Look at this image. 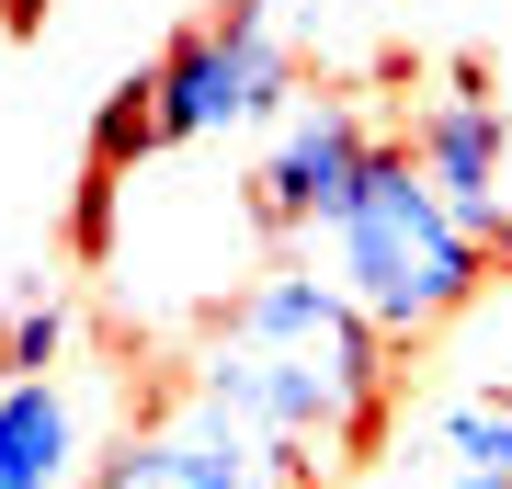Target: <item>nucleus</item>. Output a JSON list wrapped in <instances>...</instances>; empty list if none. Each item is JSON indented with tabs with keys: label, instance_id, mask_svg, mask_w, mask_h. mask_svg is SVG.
<instances>
[{
	"label": "nucleus",
	"instance_id": "39448f33",
	"mask_svg": "<svg viewBox=\"0 0 512 489\" xmlns=\"http://www.w3.org/2000/svg\"><path fill=\"white\" fill-rule=\"evenodd\" d=\"M387 126L365 114V91H296V103L274 114V137H262L251 182H239V217H251L262 239H285V251H308V239L342 217V194L365 182V148Z\"/></svg>",
	"mask_w": 512,
	"mask_h": 489
},
{
	"label": "nucleus",
	"instance_id": "9d476101",
	"mask_svg": "<svg viewBox=\"0 0 512 489\" xmlns=\"http://www.w3.org/2000/svg\"><path fill=\"white\" fill-rule=\"evenodd\" d=\"M92 160H103V171H148V160H160V91H148V69H126V80L103 91Z\"/></svg>",
	"mask_w": 512,
	"mask_h": 489
},
{
	"label": "nucleus",
	"instance_id": "f8f14e48",
	"mask_svg": "<svg viewBox=\"0 0 512 489\" xmlns=\"http://www.w3.org/2000/svg\"><path fill=\"white\" fill-rule=\"evenodd\" d=\"M239 12H262V23H274V12H296V0H239Z\"/></svg>",
	"mask_w": 512,
	"mask_h": 489
},
{
	"label": "nucleus",
	"instance_id": "f03ea898",
	"mask_svg": "<svg viewBox=\"0 0 512 489\" xmlns=\"http://www.w3.org/2000/svg\"><path fill=\"white\" fill-rule=\"evenodd\" d=\"M308 251L342 273L365 308L399 330V342H433V330H456L478 296L501 285V251L478 239L456 205L433 194V171H421V148H410V126H387L376 148H365V182L342 194V217H330Z\"/></svg>",
	"mask_w": 512,
	"mask_h": 489
},
{
	"label": "nucleus",
	"instance_id": "9b49d317",
	"mask_svg": "<svg viewBox=\"0 0 512 489\" xmlns=\"http://www.w3.org/2000/svg\"><path fill=\"white\" fill-rule=\"evenodd\" d=\"M126 194H137L126 171L80 160V194H69V251H80V262H114V239H126Z\"/></svg>",
	"mask_w": 512,
	"mask_h": 489
},
{
	"label": "nucleus",
	"instance_id": "1a4fd4ad",
	"mask_svg": "<svg viewBox=\"0 0 512 489\" xmlns=\"http://www.w3.org/2000/svg\"><path fill=\"white\" fill-rule=\"evenodd\" d=\"M80 342V308L46 285V273H23L12 296H0V376H57Z\"/></svg>",
	"mask_w": 512,
	"mask_h": 489
},
{
	"label": "nucleus",
	"instance_id": "7ed1b4c3",
	"mask_svg": "<svg viewBox=\"0 0 512 489\" xmlns=\"http://www.w3.org/2000/svg\"><path fill=\"white\" fill-rule=\"evenodd\" d=\"M342 467H330L319 444L274 433V421L205 399V387H171L160 410L137 421L126 444H103L92 489H330Z\"/></svg>",
	"mask_w": 512,
	"mask_h": 489
},
{
	"label": "nucleus",
	"instance_id": "0eeeda50",
	"mask_svg": "<svg viewBox=\"0 0 512 489\" xmlns=\"http://www.w3.org/2000/svg\"><path fill=\"white\" fill-rule=\"evenodd\" d=\"M387 489H512V376H456L387 444Z\"/></svg>",
	"mask_w": 512,
	"mask_h": 489
},
{
	"label": "nucleus",
	"instance_id": "423d86ee",
	"mask_svg": "<svg viewBox=\"0 0 512 489\" xmlns=\"http://www.w3.org/2000/svg\"><path fill=\"white\" fill-rule=\"evenodd\" d=\"M410 148H421V171H433V194L456 205L478 239L512 228V194H501V171H512V114H501V80L478 69V57H456V69L410 103Z\"/></svg>",
	"mask_w": 512,
	"mask_h": 489
},
{
	"label": "nucleus",
	"instance_id": "ddd939ff",
	"mask_svg": "<svg viewBox=\"0 0 512 489\" xmlns=\"http://www.w3.org/2000/svg\"><path fill=\"white\" fill-rule=\"evenodd\" d=\"M501 342H512V308H501ZM478 376H512V364H478Z\"/></svg>",
	"mask_w": 512,
	"mask_h": 489
},
{
	"label": "nucleus",
	"instance_id": "6e6552de",
	"mask_svg": "<svg viewBox=\"0 0 512 489\" xmlns=\"http://www.w3.org/2000/svg\"><path fill=\"white\" fill-rule=\"evenodd\" d=\"M92 399L57 376H0V489H92Z\"/></svg>",
	"mask_w": 512,
	"mask_h": 489
},
{
	"label": "nucleus",
	"instance_id": "4468645a",
	"mask_svg": "<svg viewBox=\"0 0 512 489\" xmlns=\"http://www.w3.org/2000/svg\"><path fill=\"white\" fill-rule=\"evenodd\" d=\"M35 12H46V0H12V23H35Z\"/></svg>",
	"mask_w": 512,
	"mask_h": 489
},
{
	"label": "nucleus",
	"instance_id": "20e7f679",
	"mask_svg": "<svg viewBox=\"0 0 512 489\" xmlns=\"http://www.w3.org/2000/svg\"><path fill=\"white\" fill-rule=\"evenodd\" d=\"M148 91H160V148H205V137H251L296 103V57L262 12H205L183 23L160 57H148Z\"/></svg>",
	"mask_w": 512,
	"mask_h": 489
},
{
	"label": "nucleus",
	"instance_id": "f257e3e1",
	"mask_svg": "<svg viewBox=\"0 0 512 489\" xmlns=\"http://www.w3.org/2000/svg\"><path fill=\"white\" fill-rule=\"evenodd\" d=\"M399 376H410V342L319 251H285V262H262L251 285H228V308H217V330H205L183 387L274 421L296 444H319L330 467H353V455H387Z\"/></svg>",
	"mask_w": 512,
	"mask_h": 489
}]
</instances>
